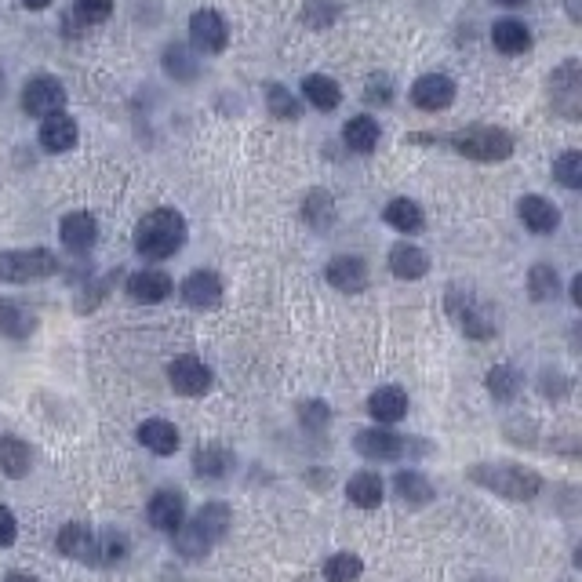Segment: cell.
Listing matches in <instances>:
<instances>
[{
	"label": "cell",
	"mask_w": 582,
	"mask_h": 582,
	"mask_svg": "<svg viewBox=\"0 0 582 582\" xmlns=\"http://www.w3.org/2000/svg\"><path fill=\"white\" fill-rule=\"evenodd\" d=\"M412 102L426 113H441L455 102V81L444 73H426L412 84Z\"/></svg>",
	"instance_id": "13"
},
{
	"label": "cell",
	"mask_w": 582,
	"mask_h": 582,
	"mask_svg": "<svg viewBox=\"0 0 582 582\" xmlns=\"http://www.w3.org/2000/svg\"><path fill=\"white\" fill-rule=\"evenodd\" d=\"M33 466V452L30 444L19 441V437H0V470L8 473V477H26Z\"/></svg>",
	"instance_id": "28"
},
{
	"label": "cell",
	"mask_w": 582,
	"mask_h": 582,
	"mask_svg": "<svg viewBox=\"0 0 582 582\" xmlns=\"http://www.w3.org/2000/svg\"><path fill=\"white\" fill-rule=\"evenodd\" d=\"M117 557H124V535L106 532L99 539V564H113Z\"/></svg>",
	"instance_id": "42"
},
{
	"label": "cell",
	"mask_w": 582,
	"mask_h": 582,
	"mask_svg": "<svg viewBox=\"0 0 582 582\" xmlns=\"http://www.w3.org/2000/svg\"><path fill=\"white\" fill-rule=\"evenodd\" d=\"M346 495H350L353 506H361V510H375L382 502V477L372 470H361L353 473L350 484H346Z\"/></svg>",
	"instance_id": "29"
},
{
	"label": "cell",
	"mask_w": 582,
	"mask_h": 582,
	"mask_svg": "<svg viewBox=\"0 0 582 582\" xmlns=\"http://www.w3.org/2000/svg\"><path fill=\"white\" fill-rule=\"evenodd\" d=\"M382 219L390 222V226L397 233H404V237H412V233H422V226H426V215H422V208L415 201H408V197H397V201L386 204Z\"/></svg>",
	"instance_id": "26"
},
{
	"label": "cell",
	"mask_w": 582,
	"mask_h": 582,
	"mask_svg": "<svg viewBox=\"0 0 582 582\" xmlns=\"http://www.w3.org/2000/svg\"><path fill=\"white\" fill-rule=\"evenodd\" d=\"M390 273L393 277H401V281H419V277L430 273V255L408 241L393 244L390 248Z\"/></svg>",
	"instance_id": "19"
},
{
	"label": "cell",
	"mask_w": 582,
	"mask_h": 582,
	"mask_svg": "<svg viewBox=\"0 0 582 582\" xmlns=\"http://www.w3.org/2000/svg\"><path fill=\"white\" fill-rule=\"evenodd\" d=\"M230 452L226 448H201V452L193 455V470L201 473V477H226L230 473Z\"/></svg>",
	"instance_id": "38"
},
{
	"label": "cell",
	"mask_w": 582,
	"mask_h": 582,
	"mask_svg": "<svg viewBox=\"0 0 582 582\" xmlns=\"http://www.w3.org/2000/svg\"><path fill=\"white\" fill-rule=\"evenodd\" d=\"M302 95H306V102H310L313 110H321V113L339 110V102H342V88L332 77H324V73H310V77L302 81Z\"/></svg>",
	"instance_id": "25"
},
{
	"label": "cell",
	"mask_w": 582,
	"mask_h": 582,
	"mask_svg": "<svg viewBox=\"0 0 582 582\" xmlns=\"http://www.w3.org/2000/svg\"><path fill=\"white\" fill-rule=\"evenodd\" d=\"M182 302L193 310H215L222 302V281L215 270H193L182 281Z\"/></svg>",
	"instance_id": "14"
},
{
	"label": "cell",
	"mask_w": 582,
	"mask_h": 582,
	"mask_svg": "<svg viewBox=\"0 0 582 582\" xmlns=\"http://www.w3.org/2000/svg\"><path fill=\"white\" fill-rule=\"evenodd\" d=\"M15 535H19V524H15L8 506H0V546H11Z\"/></svg>",
	"instance_id": "44"
},
{
	"label": "cell",
	"mask_w": 582,
	"mask_h": 582,
	"mask_svg": "<svg viewBox=\"0 0 582 582\" xmlns=\"http://www.w3.org/2000/svg\"><path fill=\"white\" fill-rule=\"evenodd\" d=\"M528 291H532L535 302H550V299H557V291H561V277H557L553 266L539 262V266H532V273H528Z\"/></svg>",
	"instance_id": "35"
},
{
	"label": "cell",
	"mask_w": 582,
	"mask_h": 582,
	"mask_svg": "<svg viewBox=\"0 0 582 582\" xmlns=\"http://www.w3.org/2000/svg\"><path fill=\"white\" fill-rule=\"evenodd\" d=\"M266 106H270V113L277 117V121H299L302 117V102L295 99L288 88H281V84H270V91H266Z\"/></svg>",
	"instance_id": "37"
},
{
	"label": "cell",
	"mask_w": 582,
	"mask_h": 582,
	"mask_svg": "<svg viewBox=\"0 0 582 582\" xmlns=\"http://www.w3.org/2000/svg\"><path fill=\"white\" fill-rule=\"evenodd\" d=\"M22 8H30V11H44L51 4V0H19Z\"/></svg>",
	"instance_id": "45"
},
{
	"label": "cell",
	"mask_w": 582,
	"mask_h": 582,
	"mask_svg": "<svg viewBox=\"0 0 582 582\" xmlns=\"http://www.w3.org/2000/svg\"><path fill=\"white\" fill-rule=\"evenodd\" d=\"M572 302L575 306H582V277H575L572 281Z\"/></svg>",
	"instance_id": "46"
},
{
	"label": "cell",
	"mask_w": 582,
	"mask_h": 582,
	"mask_svg": "<svg viewBox=\"0 0 582 582\" xmlns=\"http://www.w3.org/2000/svg\"><path fill=\"white\" fill-rule=\"evenodd\" d=\"M55 550L62 557H73V561L84 564H99V535L84 528V524H66L59 535H55Z\"/></svg>",
	"instance_id": "15"
},
{
	"label": "cell",
	"mask_w": 582,
	"mask_h": 582,
	"mask_svg": "<svg viewBox=\"0 0 582 582\" xmlns=\"http://www.w3.org/2000/svg\"><path fill=\"white\" fill-rule=\"evenodd\" d=\"M77 19L88 22V26H99L113 15V0H77Z\"/></svg>",
	"instance_id": "41"
},
{
	"label": "cell",
	"mask_w": 582,
	"mask_h": 582,
	"mask_svg": "<svg viewBox=\"0 0 582 582\" xmlns=\"http://www.w3.org/2000/svg\"><path fill=\"white\" fill-rule=\"evenodd\" d=\"M452 150L459 157H470V161H506L513 157V135L492 124H470V128L455 131Z\"/></svg>",
	"instance_id": "4"
},
{
	"label": "cell",
	"mask_w": 582,
	"mask_h": 582,
	"mask_svg": "<svg viewBox=\"0 0 582 582\" xmlns=\"http://www.w3.org/2000/svg\"><path fill=\"white\" fill-rule=\"evenodd\" d=\"M342 139H346L350 150L372 153L375 146H379V124H375L372 117H350L346 128H342Z\"/></svg>",
	"instance_id": "30"
},
{
	"label": "cell",
	"mask_w": 582,
	"mask_h": 582,
	"mask_svg": "<svg viewBox=\"0 0 582 582\" xmlns=\"http://www.w3.org/2000/svg\"><path fill=\"white\" fill-rule=\"evenodd\" d=\"M139 444H146L153 455H175L179 448V430H175V422L168 419H146L139 426Z\"/></svg>",
	"instance_id": "23"
},
{
	"label": "cell",
	"mask_w": 582,
	"mask_h": 582,
	"mask_svg": "<svg viewBox=\"0 0 582 582\" xmlns=\"http://www.w3.org/2000/svg\"><path fill=\"white\" fill-rule=\"evenodd\" d=\"M517 215H521V222L532 233H553L557 226H561V211H557V204H550L546 197H535V193L532 197H521Z\"/></svg>",
	"instance_id": "21"
},
{
	"label": "cell",
	"mask_w": 582,
	"mask_h": 582,
	"mask_svg": "<svg viewBox=\"0 0 582 582\" xmlns=\"http://www.w3.org/2000/svg\"><path fill=\"white\" fill-rule=\"evenodd\" d=\"M186 244V219L175 208L146 211L135 226V251L142 259H171Z\"/></svg>",
	"instance_id": "1"
},
{
	"label": "cell",
	"mask_w": 582,
	"mask_h": 582,
	"mask_svg": "<svg viewBox=\"0 0 582 582\" xmlns=\"http://www.w3.org/2000/svg\"><path fill=\"white\" fill-rule=\"evenodd\" d=\"M190 41H193V48L204 51V55H219V51H226V41H230L226 19H222L219 11H211V8L193 11V19H190Z\"/></svg>",
	"instance_id": "11"
},
{
	"label": "cell",
	"mask_w": 582,
	"mask_h": 582,
	"mask_svg": "<svg viewBox=\"0 0 582 582\" xmlns=\"http://www.w3.org/2000/svg\"><path fill=\"white\" fill-rule=\"evenodd\" d=\"M128 295L135 302H146V306H157L171 295V277L164 270H139L128 277Z\"/></svg>",
	"instance_id": "18"
},
{
	"label": "cell",
	"mask_w": 582,
	"mask_h": 582,
	"mask_svg": "<svg viewBox=\"0 0 582 582\" xmlns=\"http://www.w3.org/2000/svg\"><path fill=\"white\" fill-rule=\"evenodd\" d=\"M550 102L553 110L568 117V121H579L582 117V77H579V62H564L561 70L550 77Z\"/></svg>",
	"instance_id": "8"
},
{
	"label": "cell",
	"mask_w": 582,
	"mask_h": 582,
	"mask_svg": "<svg viewBox=\"0 0 582 582\" xmlns=\"http://www.w3.org/2000/svg\"><path fill=\"white\" fill-rule=\"evenodd\" d=\"M33 328H37V317L22 302L0 295V335H8V339H30Z\"/></svg>",
	"instance_id": "24"
},
{
	"label": "cell",
	"mask_w": 582,
	"mask_h": 582,
	"mask_svg": "<svg viewBox=\"0 0 582 582\" xmlns=\"http://www.w3.org/2000/svg\"><path fill=\"white\" fill-rule=\"evenodd\" d=\"M324 277H328V284H332L335 291L357 295V291L368 288V262L357 259V255H339V259L328 262Z\"/></svg>",
	"instance_id": "16"
},
{
	"label": "cell",
	"mask_w": 582,
	"mask_h": 582,
	"mask_svg": "<svg viewBox=\"0 0 582 582\" xmlns=\"http://www.w3.org/2000/svg\"><path fill=\"white\" fill-rule=\"evenodd\" d=\"M59 273V255L48 248H22V251H0V281L8 284H30L55 277Z\"/></svg>",
	"instance_id": "5"
},
{
	"label": "cell",
	"mask_w": 582,
	"mask_h": 582,
	"mask_svg": "<svg viewBox=\"0 0 582 582\" xmlns=\"http://www.w3.org/2000/svg\"><path fill=\"white\" fill-rule=\"evenodd\" d=\"M393 484H397V495H401L408 506H426V502L433 499V484L415 470H401Z\"/></svg>",
	"instance_id": "33"
},
{
	"label": "cell",
	"mask_w": 582,
	"mask_h": 582,
	"mask_svg": "<svg viewBox=\"0 0 582 582\" xmlns=\"http://www.w3.org/2000/svg\"><path fill=\"white\" fill-rule=\"evenodd\" d=\"M553 179L561 182L564 190H579L582 186V153L564 150L561 157L553 161Z\"/></svg>",
	"instance_id": "39"
},
{
	"label": "cell",
	"mask_w": 582,
	"mask_h": 582,
	"mask_svg": "<svg viewBox=\"0 0 582 582\" xmlns=\"http://www.w3.org/2000/svg\"><path fill=\"white\" fill-rule=\"evenodd\" d=\"M146 517H150V524L157 528V532L175 535L182 524H186V495L175 492V488H164V492H157L150 499Z\"/></svg>",
	"instance_id": "12"
},
{
	"label": "cell",
	"mask_w": 582,
	"mask_h": 582,
	"mask_svg": "<svg viewBox=\"0 0 582 582\" xmlns=\"http://www.w3.org/2000/svg\"><path fill=\"white\" fill-rule=\"evenodd\" d=\"M368 415L382 426H393L408 415V393L401 386H379V390L368 397Z\"/></svg>",
	"instance_id": "17"
},
{
	"label": "cell",
	"mask_w": 582,
	"mask_h": 582,
	"mask_svg": "<svg viewBox=\"0 0 582 582\" xmlns=\"http://www.w3.org/2000/svg\"><path fill=\"white\" fill-rule=\"evenodd\" d=\"M302 219L310 222L313 230H328V226L335 222V201H332V193L313 190L310 197H306V204H302Z\"/></svg>",
	"instance_id": "34"
},
{
	"label": "cell",
	"mask_w": 582,
	"mask_h": 582,
	"mask_svg": "<svg viewBox=\"0 0 582 582\" xmlns=\"http://www.w3.org/2000/svg\"><path fill=\"white\" fill-rule=\"evenodd\" d=\"M448 310H452V317L459 321V328L466 335H470V339L484 342V339H492V335H495L492 313L484 310V306L477 299H473L470 291H466V295H462L459 288L448 291Z\"/></svg>",
	"instance_id": "6"
},
{
	"label": "cell",
	"mask_w": 582,
	"mask_h": 582,
	"mask_svg": "<svg viewBox=\"0 0 582 582\" xmlns=\"http://www.w3.org/2000/svg\"><path fill=\"white\" fill-rule=\"evenodd\" d=\"M353 448H357V455H364V459L390 462V459H401V455L412 452L415 441L386 430V426H368V430H361L357 437H353Z\"/></svg>",
	"instance_id": "7"
},
{
	"label": "cell",
	"mask_w": 582,
	"mask_h": 582,
	"mask_svg": "<svg viewBox=\"0 0 582 582\" xmlns=\"http://www.w3.org/2000/svg\"><path fill=\"white\" fill-rule=\"evenodd\" d=\"M302 19H306V26H313V30H328V26L339 19V0H306Z\"/></svg>",
	"instance_id": "40"
},
{
	"label": "cell",
	"mask_w": 582,
	"mask_h": 582,
	"mask_svg": "<svg viewBox=\"0 0 582 582\" xmlns=\"http://www.w3.org/2000/svg\"><path fill=\"white\" fill-rule=\"evenodd\" d=\"M41 146L48 153H66L77 146V121L70 113H51L41 124Z\"/></svg>",
	"instance_id": "22"
},
{
	"label": "cell",
	"mask_w": 582,
	"mask_h": 582,
	"mask_svg": "<svg viewBox=\"0 0 582 582\" xmlns=\"http://www.w3.org/2000/svg\"><path fill=\"white\" fill-rule=\"evenodd\" d=\"M168 382L175 386V393H182V397H204V393L211 390V368L201 357L186 353V357H175V361L168 364Z\"/></svg>",
	"instance_id": "10"
},
{
	"label": "cell",
	"mask_w": 582,
	"mask_h": 582,
	"mask_svg": "<svg viewBox=\"0 0 582 582\" xmlns=\"http://www.w3.org/2000/svg\"><path fill=\"white\" fill-rule=\"evenodd\" d=\"M488 393L502 404L513 401V397L521 393V372H517L513 364H495L492 372H488Z\"/></svg>",
	"instance_id": "31"
},
{
	"label": "cell",
	"mask_w": 582,
	"mask_h": 582,
	"mask_svg": "<svg viewBox=\"0 0 582 582\" xmlns=\"http://www.w3.org/2000/svg\"><path fill=\"white\" fill-rule=\"evenodd\" d=\"M495 4H502V8H521L524 0H495Z\"/></svg>",
	"instance_id": "47"
},
{
	"label": "cell",
	"mask_w": 582,
	"mask_h": 582,
	"mask_svg": "<svg viewBox=\"0 0 582 582\" xmlns=\"http://www.w3.org/2000/svg\"><path fill=\"white\" fill-rule=\"evenodd\" d=\"M59 233H62V244L70 251H88L99 241V222H95V215H88V211H73V215L62 219Z\"/></svg>",
	"instance_id": "20"
},
{
	"label": "cell",
	"mask_w": 582,
	"mask_h": 582,
	"mask_svg": "<svg viewBox=\"0 0 582 582\" xmlns=\"http://www.w3.org/2000/svg\"><path fill=\"white\" fill-rule=\"evenodd\" d=\"M364 99H368V102H379V106H386V102L393 99V84H390V77H372V81H368V88H364Z\"/></svg>",
	"instance_id": "43"
},
{
	"label": "cell",
	"mask_w": 582,
	"mask_h": 582,
	"mask_svg": "<svg viewBox=\"0 0 582 582\" xmlns=\"http://www.w3.org/2000/svg\"><path fill=\"white\" fill-rule=\"evenodd\" d=\"M62 106H66V88L55 77H48V73L26 81V88H22V110L33 113V117L62 113Z\"/></svg>",
	"instance_id": "9"
},
{
	"label": "cell",
	"mask_w": 582,
	"mask_h": 582,
	"mask_svg": "<svg viewBox=\"0 0 582 582\" xmlns=\"http://www.w3.org/2000/svg\"><path fill=\"white\" fill-rule=\"evenodd\" d=\"M364 575V561L357 553H335L324 564V579L328 582H357Z\"/></svg>",
	"instance_id": "36"
},
{
	"label": "cell",
	"mask_w": 582,
	"mask_h": 582,
	"mask_svg": "<svg viewBox=\"0 0 582 582\" xmlns=\"http://www.w3.org/2000/svg\"><path fill=\"white\" fill-rule=\"evenodd\" d=\"M492 41L502 55H521V51L532 48V33H528V26L517 19H499L492 26Z\"/></svg>",
	"instance_id": "27"
},
{
	"label": "cell",
	"mask_w": 582,
	"mask_h": 582,
	"mask_svg": "<svg viewBox=\"0 0 582 582\" xmlns=\"http://www.w3.org/2000/svg\"><path fill=\"white\" fill-rule=\"evenodd\" d=\"M470 481L488 488V492L502 495V499H535L542 492V477L528 466H517V462H477L470 466Z\"/></svg>",
	"instance_id": "3"
},
{
	"label": "cell",
	"mask_w": 582,
	"mask_h": 582,
	"mask_svg": "<svg viewBox=\"0 0 582 582\" xmlns=\"http://www.w3.org/2000/svg\"><path fill=\"white\" fill-rule=\"evenodd\" d=\"M164 70H168V77H175V81L190 84L197 81V59H193V51L186 48V44H171L168 51H164Z\"/></svg>",
	"instance_id": "32"
},
{
	"label": "cell",
	"mask_w": 582,
	"mask_h": 582,
	"mask_svg": "<svg viewBox=\"0 0 582 582\" xmlns=\"http://www.w3.org/2000/svg\"><path fill=\"white\" fill-rule=\"evenodd\" d=\"M226 532H230V506H226V502H204L201 510H197V517L175 532V550H179L182 557L197 561V557H204L215 542L226 539Z\"/></svg>",
	"instance_id": "2"
}]
</instances>
